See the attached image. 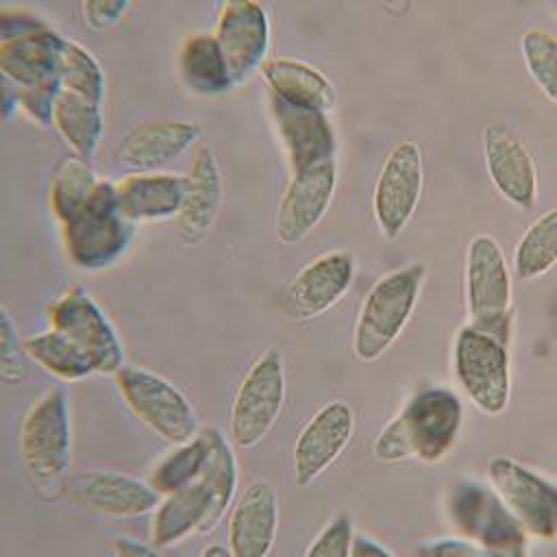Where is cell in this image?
<instances>
[{
    "mask_svg": "<svg viewBox=\"0 0 557 557\" xmlns=\"http://www.w3.org/2000/svg\"><path fill=\"white\" fill-rule=\"evenodd\" d=\"M65 37L26 11H0V72L20 87V109L41 126L52 124L61 91Z\"/></svg>",
    "mask_w": 557,
    "mask_h": 557,
    "instance_id": "obj_1",
    "label": "cell"
},
{
    "mask_svg": "<svg viewBox=\"0 0 557 557\" xmlns=\"http://www.w3.org/2000/svg\"><path fill=\"white\" fill-rule=\"evenodd\" d=\"M463 426V403L457 392L431 385L413 392L383 424L372 455L383 463H437L450 455Z\"/></svg>",
    "mask_w": 557,
    "mask_h": 557,
    "instance_id": "obj_2",
    "label": "cell"
},
{
    "mask_svg": "<svg viewBox=\"0 0 557 557\" xmlns=\"http://www.w3.org/2000/svg\"><path fill=\"white\" fill-rule=\"evenodd\" d=\"M20 453L26 474L44 500L65 494L72 476V413L63 389L37 396L20 424Z\"/></svg>",
    "mask_w": 557,
    "mask_h": 557,
    "instance_id": "obj_3",
    "label": "cell"
},
{
    "mask_svg": "<svg viewBox=\"0 0 557 557\" xmlns=\"http://www.w3.org/2000/svg\"><path fill=\"white\" fill-rule=\"evenodd\" d=\"M424 276V263L413 261L374 281L352 329V352L359 361L372 363L396 344L413 315Z\"/></svg>",
    "mask_w": 557,
    "mask_h": 557,
    "instance_id": "obj_4",
    "label": "cell"
},
{
    "mask_svg": "<svg viewBox=\"0 0 557 557\" xmlns=\"http://www.w3.org/2000/svg\"><path fill=\"white\" fill-rule=\"evenodd\" d=\"M59 226L67 261L83 272H100L126 255L137 224L122 215L115 185L100 178L91 196Z\"/></svg>",
    "mask_w": 557,
    "mask_h": 557,
    "instance_id": "obj_5",
    "label": "cell"
},
{
    "mask_svg": "<svg viewBox=\"0 0 557 557\" xmlns=\"http://www.w3.org/2000/svg\"><path fill=\"white\" fill-rule=\"evenodd\" d=\"M463 298L468 322L511 344L513 337V285L507 257L487 233L470 239L463 265Z\"/></svg>",
    "mask_w": 557,
    "mask_h": 557,
    "instance_id": "obj_6",
    "label": "cell"
},
{
    "mask_svg": "<svg viewBox=\"0 0 557 557\" xmlns=\"http://www.w3.org/2000/svg\"><path fill=\"white\" fill-rule=\"evenodd\" d=\"M453 372L468 400L485 416H500L511 398L509 344L466 322L453 339Z\"/></svg>",
    "mask_w": 557,
    "mask_h": 557,
    "instance_id": "obj_7",
    "label": "cell"
},
{
    "mask_svg": "<svg viewBox=\"0 0 557 557\" xmlns=\"http://www.w3.org/2000/svg\"><path fill=\"white\" fill-rule=\"evenodd\" d=\"M113 381L131 413L163 442L176 446L200 433L194 405L165 376L139 366H122Z\"/></svg>",
    "mask_w": 557,
    "mask_h": 557,
    "instance_id": "obj_8",
    "label": "cell"
},
{
    "mask_svg": "<svg viewBox=\"0 0 557 557\" xmlns=\"http://www.w3.org/2000/svg\"><path fill=\"white\" fill-rule=\"evenodd\" d=\"M444 513L455 535L500 550H527L529 535L492 483L461 476L444 498Z\"/></svg>",
    "mask_w": 557,
    "mask_h": 557,
    "instance_id": "obj_9",
    "label": "cell"
},
{
    "mask_svg": "<svg viewBox=\"0 0 557 557\" xmlns=\"http://www.w3.org/2000/svg\"><path fill=\"white\" fill-rule=\"evenodd\" d=\"M285 394L283 355L276 348H268L248 368L235 392L228 418L231 444L242 450L261 444L285 407Z\"/></svg>",
    "mask_w": 557,
    "mask_h": 557,
    "instance_id": "obj_10",
    "label": "cell"
},
{
    "mask_svg": "<svg viewBox=\"0 0 557 557\" xmlns=\"http://www.w3.org/2000/svg\"><path fill=\"white\" fill-rule=\"evenodd\" d=\"M424 189V157L413 139L398 141L383 159L374 189L372 215L385 239H396L413 220Z\"/></svg>",
    "mask_w": 557,
    "mask_h": 557,
    "instance_id": "obj_11",
    "label": "cell"
},
{
    "mask_svg": "<svg viewBox=\"0 0 557 557\" xmlns=\"http://www.w3.org/2000/svg\"><path fill=\"white\" fill-rule=\"evenodd\" d=\"M487 481L518 518L529 537L557 540V483L509 455L487 463Z\"/></svg>",
    "mask_w": 557,
    "mask_h": 557,
    "instance_id": "obj_12",
    "label": "cell"
},
{
    "mask_svg": "<svg viewBox=\"0 0 557 557\" xmlns=\"http://www.w3.org/2000/svg\"><path fill=\"white\" fill-rule=\"evenodd\" d=\"M50 326L61 331L94 363L96 374L113 376L124 363V346L107 313L83 289L70 287L48 307Z\"/></svg>",
    "mask_w": 557,
    "mask_h": 557,
    "instance_id": "obj_13",
    "label": "cell"
},
{
    "mask_svg": "<svg viewBox=\"0 0 557 557\" xmlns=\"http://www.w3.org/2000/svg\"><path fill=\"white\" fill-rule=\"evenodd\" d=\"M355 426L357 418L346 400L333 398L324 403L294 440L292 468L296 485L307 487L318 481L344 455Z\"/></svg>",
    "mask_w": 557,
    "mask_h": 557,
    "instance_id": "obj_14",
    "label": "cell"
},
{
    "mask_svg": "<svg viewBox=\"0 0 557 557\" xmlns=\"http://www.w3.org/2000/svg\"><path fill=\"white\" fill-rule=\"evenodd\" d=\"M65 496L72 505L107 518H141L161 500L148 481L104 468L72 472Z\"/></svg>",
    "mask_w": 557,
    "mask_h": 557,
    "instance_id": "obj_15",
    "label": "cell"
},
{
    "mask_svg": "<svg viewBox=\"0 0 557 557\" xmlns=\"http://www.w3.org/2000/svg\"><path fill=\"white\" fill-rule=\"evenodd\" d=\"M213 35L228 65L233 85L248 81V76L268 61L270 22L259 0H224Z\"/></svg>",
    "mask_w": 557,
    "mask_h": 557,
    "instance_id": "obj_16",
    "label": "cell"
},
{
    "mask_svg": "<svg viewBox=\"0 0 557 557\" xmlns=\"http://www.w3.org/2000/svg\"><path fill=\"white\" fill-rule=\"evenodd\" d=\"M485 172L503 200L531 211L537 202V165L527 144L505 124H487L481 135Z\"/></svg>",
    "mask_w": 557,
    "mask_h": 557,
    "instance_id": "obj_17",
    "label": "cell"
},
{
    "mask_svg": "<svg viewBox=\"0 0 557 557\" xmlns=\"http://www.w3.org/2000/svg\"><path fill=\"white\" fill-rule=\"evenodd\" d=\"M337 187L335 159L294 172L281 196L274 231L281 244L296 246L322 222Z\"/></svg>",
    "mask_w": 557,
    "mask_h": 557,
    "instance_id": "obj_18",
    "label": "cell"
},
{
    "mask_svg": "<svg viewBox=\"0 0 557 557\" xmlns=\"http://www.w3.org/2000/svg\"><path fill=\"white\" fill-rule=\"evenodd\" d=\"M357 261L348 250H329L296 272L283 294L292 320H313L333 309L350 289Z\"/></svg>",
    "mask_w": 557,
    "mask_h": 557,
    "instance_id": "obj_19",
    "label": "cell"
},
{
    "mask_svg": "<svg viewBox=\"0 0 557 557\" xmlns=\"http://www.w3.org/2000/svg\"><path fill=\"white\" fill-rule=\"evenodd\" d=\"M270 113L292 174L335 159V133L324 111L270 96Z\"/></svg>",
    "mask_w": 557,
    "mask_h": 557,
    "instance_id": "obj_20",
    "label": "cell"
},
{
    "mask_svg": "<svg viewBox=\"0 0 557 557\" xmlns=\"http://www.w3.org/2000/svg\"><path fill=\"white\" fill-rule=\"evenodd\" d=\"M224 196L222 172L209 146L194 152L185 174V191L176 213V235L183 244H200L213 228Z\"/></svg>",
    "mask_w": 557,
    "mask_h": 557,
    "instance_id": "obj_21",
    "label": "cell"
},
{
    "mask_svg": "<svg viewBox=\"0 0 557 557\" xmlns=\"http://www.w3.org/2000/svg\"><path fill=\"white\" fill-rule=\"evenodd\" d=\"M200 137V126L187 120H150L133 126L115 150L117 163L128 172H159Z\"/></svg>",
    "mask_w": 557,
    "mask_h": 557,
    "instance_id": "obj_22",
    "label": "cell"
},
{
    "mask_svg": "<svg viewBox=\"0 0 557 557\" xmlns=\"http://www.w3.org/2000/svg\"><path fill=\"white\" fill-rule=\"evenodd\" d=\"M150 516V544L159 550L172 548L191 535L211 533L220 524L213 496L200 479L161 496Z\"/></svg>",
    "mask_w": 557,
    "mask_h": 557,
    "instance_id": "obj_23",
    "label": "cell"
},
{
    "mask_svg": "<svg viewBox=\"0 0 557 557\" xmlns=\"http://www.w3.org/2000/svg\"><path fill=\"white\" fill-rule=\"evenodd\" d=\"M278 535V496L268 481H252L228 516L233 557H268Z\"/></svg>",
    "mask_w": 557,
    "mask_h": 557,
    "instance_id": "obj_24",
    "label": "cell"
},
{
    "mask_svg": "<svg viewBox=\"0 0 557 557\" xmlns=\"http://www.w3.org/2000/svg\"><path fill=\"white\" fill-rule=\"evenodd\" d=\"M115 185V200L133 224L176 218L185 191V174L131 172Z\"/></svg>",
    "mask_w": 557,
    "mask_h": 557,
    "instance_id": "obj_25",
    "label": "cell"
},
{
    "mask_svg": "<svg viewBox=\"0 0 557 557\" xmlns=\"http://www.w3.org/2000/svg\"><path fill=\"white\" fill-rule=\"evenodd\" d=\"M270 96L296 107L329 113L335 107L333 83L311 63L292 57L268 59L261 67Z\"/></svg>",
    "mask_w": 557,
    "mask_h": 557,
    "instance_id": "obj_26",
    "label": "cell"
},
{
    "mask_svg": "<svg viewBox=\"0 0 557 557\" xmlns=\"http://www.w3.org/2000/svg\"><path fill=\"white\" fill-rule=\"evenodd\" d=\"M178 74L187 89L198 96H220L235 87L213 33H194L183 41Z\"/></svg>",
    "mask_w": 557,
    "mask_h": 557,
    "instance_id": "obj_27",
    "label": "cell"
},
{
    "mask_svg": "<svg viewBox=\"0 0 557 557\" xmlns=\"http://www.w3.org/2000/svg\"><path fill=\"white\" fill-rule=\"evenodd\" d=\"M52 126L72 154L91 159L104 133L102 104L61 89L52 109Z\"/></svg>",
    "mask_w": 557,
    "mask_h": 557,
    "instance_id": "obj_28",
    "label": "cell"
},
{
    "mask_svg": "<svg viewBox=\"0 0 557 557\" xmlns=\"http://www.w3.org/2000/svg\"><path fill=\"white\" fill-rule=\"evenodd\" d=\"M26 359L63 383H78L96 374L89 357L61 331L46 329L24 339Z\"/></svg>",
    "mask_w": 557,
    "mask_h": 557,
    "instance_id": "obj_29",
    "label": "cell"
},
{
    "mask_svg": "<svg viewBox=\"0 0 557 557\" xmlns=\"http://www.w3.org/2000/svg\"><path fill=\"white\" fill-rule=\"evenodd\" d=\"M557 265V207L535 218L513 248L511 268L522 281H535Z\"/></svg>",
    "mask_w": 557,
    "mask_h": 557,
    "instance_id": "obj_30",
    "label": "cell"
},
{
    "mask_svg": "<svg viewBox=\"0 0 557 557\" xmlns=\"http://www.w3.org/2000/svg\"><path fill=\"white\" fill-rule=\"evenodd\" d=\"M209 455V437L205 426L196 437H191L185 444L172 446L170 453H165L148 472V483L159 496H165L170 492H176L185 485H191L200 479V472L205 468Z\"/></svg>",
    "mask_w": 557,
    "mask_h": 557,
    "instance_id": "obj_31",
    "label": "cell"
},
{
    "mask_svg": "<svg viewBox=\"0 0 557 557\" xmlns=\"http://www.w3.org/2000/svg\"><path fill=\"white\" fill-rule=\"evenodd\" d=\"M98 183L100 178L89 165V159L78 154L63 157L54 165L48 187V202L54 220L61 224L70 218L91 196Z\"/></svg>",
    "mask_w": 557,
    "mask_h": 557,
    "instance_id": "obj_32",
    "label": "cell"
},
{
    "mask_svg": "<svg viewBox=\"0 0 557 557\" xmlns=\"http://www.w3.org/2000/svg\"><path fill=\"white\" fill-rule=\"evenodd\" d=\"M59 83L61 89L72 91L81 98L102 104L104 100V72L96 57L81 44L65 39L61 52V67H59Z\"/></svg>",
    "mask_w": 557,
    "mask_h": 557,
    "instance_id": "obj_33",
    "label": "cell"
},
{
    "mask_svg": "<svg viewBox=\"0 0 557 557\" xmlns=\"http://www.w3.org/2000/svg\"><path fill=\"white\" fill-rule=\"evenodd\" d=\"M520 52L531 81L557 107V35L531 26L522 33Z\"/></svg>",
    "mask_w": 557,
    "mask_h": 557,
    "instance_id": "obj_34",
    "label": "cell"
},
{
    "mask_svg": "<svg viewBox=\"0 0 557 557\" xmlns=\"http://www.w3.org/2000/svg\"><path fill=\"white\" fill-rule=\"evenodd\" d=\"M355 524L348 513H335L311 540L302 557H350Z\"/></svg>",
    "mask_w": 557,
    "mask_h": 557,
    "instance_id": "obj_35",
    "label": "cell"
},
{
    "mask_svg": "<svg viewBox=\"0 0 557 557\" xmlns=\"http://www.w3.org/2000/svg\"><path fill=\"white\" fill-rule=\"evenodd\" d=\"M26 376L24 339H20L11 315L0 307V381L17 385Z\"/></svg>",
    "mask_w": 557,
    "mask_h": 557,
    "instance_id": "obj_36",
    "label": "cell"
},
{
    "mask_svg": "<svg viewBox=\"0 0 557 557\" xmlns=\"http://www.w3.org/2000/svg\"><path fill=\"white\" fill-rule=\"evenodd\" d=\"M416 555L418 557H527V550H500V548L476 544L459 535H448V537L422 542Z\"/></svg>",
    "mask_w": 557,
    "mask_h": 557,
    "instance_id": "obj_37",
    "label": "cell"
},
{
    "mask_svg": "<svg viewBox=\"0 0 557 557\" xmlns=\"http://www.w3.org/2000/svg\"><path fill=\"white\" fill-rule=\"evenodd\" d=\"M131 2L133 0H81L83 22L89 30L104 33L124 17Z\"/></svg>",
    "mask_w": 557,
    "mask_h": 557,
    "instance_id": "obj_38",
    "label": "cell"
},
{
    "mask_svg": "<svg viewBox=\"0 0 557 557\" xmlns=\"http://www.w3.org/2000/svg\"><path fill=\"white\" fill-rule=\"evenodd\" d=\"M113 550H115V557H161L154 544H146L141 540L126 537V535L113 542Z\"/></svg>",
    "mask_w": 557,
    "mask_h": 557,
    "instance_id": "obj_39",
    "label": "cell"
},
{
    "mask_svg": "<svg viewBox=\"0 0 557 557\" xmlns=\"http://www.w3.org/2000/svg\"><path fill=\"white\" fill-rule=\"evenodd\" d=\"M20 109V87L0 72V120H9Z\"/></svg>",
    "mask_w": 557,
    "mask_h": 557,
    "instance_id": "obj_40",
    "label": "cell"
},
{
    "mask_svg": "<svg viewBox=\"0 0 557 557\" xmlns=\"http://www.w3.org/2000/svg\"><path fill=\"white\" fill-rule=\"evenodd\" d=\"M350 557H396V555L385 544L376 542L374 537L357 533L355 542H352Z\"/></svg>",
    "mask_w": 557,
    "mask_h": 557,
    "instance_id": "obj_41",
    "label": "cell"
},
{
    "mask_svg": "<svg viewBox=\"0 0 557 557\" xmlns=\"http://www.w3.org/2000/svg\"><path fill=\"white\" fill-rule=\"evenodd\" d=\"M385 13L394 15V17H405L411 7H413V0H374Z\"/></svg>",
    "mask_w": 557,
    "mask_h": 557,
    "instance_id": "obj_42",
    "label": "cell"
},
{
    "mask_svg": "<svg viewBox=\"0 0 557 557\" xmlns=\"http://www.w3.org/2000/svg\"><path fill=\"white\" fill-rule=\"evenodd\" d=\"M200 557H233V555H231V550H228L226 546L211 544V546H207V548L202 550V555H200Z\"/></svg>",
    "mask_w": 557,
    "mask_h": 557,
    "instance_id": "obj_43",
    "label": "cell"
}]
</instances>
